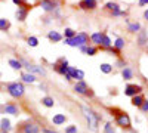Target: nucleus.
<instances>
[{
  "mask_svg": "<svg viewBox=\"0 0 148 133\" xmlns=\"http://www.w3.org/2000/svg\"><path fill=\"white\" fill-rule=\"evenodd\" d=\"M82 111H83L86 120H88V127H89L92 132H96V130H98V121H99L101 117L98 115V114H95L92 110H89V108H86V106L82 108Z\"/></svg>",
  "mask_w": 148,
  "mask_h": 133,
  "instance_id": "f257e3e1",
  "label": "nucleus"
},
{
  "mask_svg": "<svg viewBox=\"0 0 148 133\" xmlns=\"http://www.w3.org/2000/svg\"><path fill=\"white\" fill-rule=\"evenodd\" d=\"M88 40H89V35L86 33H77L74 37L65 39V44H68L71 47H80L82 44H88Z\"/></svg>",
  "mask_w": 148,
  "mask_h": 133,
  "instance_id": "f03ea898",
  "label": "nucleus"
},
{
  "mask_svg": "<svg viewBox=\"0 0 148 133\" xmlns=\"http://www.w3.org/2000/svg\"><path fill=\"white\" fill-rule=\"evenodd\" d=\"M24 92H25V87H24L22 83H9L8 84V93L10 96H14V98H21V96L24 95Z\"/></svg>",
  "mask_w": 148,
  "mask_h": 133,
  "instance_id": "7ed1b4c3",
  "label": "nucleus"
},
{
  "mask_svg": "<svg viewBox=\"0 0 148 133\" xmlns=\"http://www.w3.org/2000/svg\"><path fill=\"white\" fill-rule=\"evenodd\" d=\"M116 123L120 126V127H130V118L126 113H120V114H116Z\"/></svg>",
  "mask_w": 148,
  "mask_h": 133,
  "instance_id": "20e7f679",
  "label": "nucleus"
},
{
  "mask_svg": "<svg viewBox=\"0 0 148 133\" xmlns=\"http://www.w3.org/2000/svg\"><path fill=\"white\" fill-rule=\"evenodd\" d=\"M141 92H142V87L138 86V84H127L126 89H125L126 96H135V95H139Z\"/></svg>",
  "mask_w": 148,
  "mask_h": 133,
  "instance_id": "39448f33",
  "label": "nucleus"
},
{
  "mask_svg": "<svg viewBox=\"0 0 148 133\" xmlns=\"http://www.w3.org/2000/svg\"><path fill=\"white\" fill-rule=\"evenodd\" d=\"M74 90H76L77 93H80V95H92V92H90V89L88 87V84H86L83 80L82 81H77L76 83V86H74Z\"/></svg>",
  "mask_w": 148,
  "mask_h": 133,
  "instance_id": "423d86ee",
  "label": "nucleus"
},
{
  "mask_svg": "<svg viewBox=\"0 0 148 133\" xmlns=\"http://www.w3.org/2000/svg\"><path fill=\"white\" fill-rule=\"evenodd\" d=\"M96 0H80L79 2V8L83 10H93L96 9Z\"/></svg>",
  "mask_w": 148,
  "mask_h": 133,
  "instance_id": "0eeeda50",
  "label": "nucleus"
},
{
  "mask_svg": "<svg viewBox=\"0 0 148 133\" xmlns=\"http://www.w3.org/2000/svg\"><path fill=\"white\" fill-rule=\"evenodd\" d=\"M105 8H107L108 10L113 12V15H114V16H120V15H125V14H126V12L120 10V6H119L117 3H114V2H108V3L105 5Z\"/></svg>",
  "mask_w": 148,
  "mask_h": 133,
  "instance_id": "6e6552de",
  "label": "nucleus"
},
{
  "mask_svg": "<svg viewBox=\"0 0 148 133\" xmlns=\"http://www.w3.org/2000/svg\"><path fill=\"white\" fill-rule=\"evenodd\" d=\"M24 65L27 67V70H28V72H37V74H40V76H46V71L42 68V67H37V65H31L30 62H27V61H21Z\"/></svg>",
  "mask_w": 148,
  "mask_h": 133,
  "instance_id": "1a4fd4ad",
  "label": "nucleus"
},
{
  "mask_svg": "<svg viewBox=\"0 0 148 133\" xmlns=\"http://www.w3.org/2000/svg\"><path fill=\"white\" fill-rule=\"evenodd\" d=\"M68 74L71 76V78H76L77 81H82L84 78V72L82 70H76L73 67H68Z\"/></svg>",
  "mask_w": 148,
  "mask_h": 133,
  "instance_id": "9d476101",
  "label": "nucleus"
},
{
  "mask_svg": "<svg viewBox=\"0 0 148 133\" xmlns=\"http://www.w3.org/2000/svg\"><path fill=\"white\" fill-rule=\"evenodd\" d=\"M40 6L43 8V10L46 12H51L56 8V3L53 2V0H40Z\"/></svg>",
  "mask_w": 148,
  "mask_h": 133,
  "instance_id": "9b49d317",
  "label": "nucleus"
},
{
  "mask_svg": "<svg viewBox=\"0 0 148 133\" xmlns=\"http://www.w3.org/2000/svg\"><path fill=\"white\" fill-rule=\"evenodd\" d=\"M24 133H40V129L36 123H27L24 126Z\"/></svg>",
  "mask_w": 148,
  "mask_h": 133,
  "instance_id": "f8f14e48",
  "label": "nucleus"
},
{
  "mask_svg": "<svg viewBox=\"0 0 148 133\" xmlns=\"http://www.w3.org/2000/svg\"><path fill=\"white\" fill-rule=\"evenodd\" d=\"M27 15H28V9H25V8H18L16 14H15L16 19H18V21H21V22L27 19Z\"/></svg>",
  "mask_w": 148,
  "mask_h": 133,
  "instance_id": "ddd939ff",
  "label": "nucleus"
},
{
  "mask_svg": "<svg viewBox=\"0 0 148 133\" xmlns=\"http://www.w3.org/2000/svg\"><path fill=\"white\" fill-rule=\"evenodd\" d=\"M138 43H139V46H144L148 43V33L145 30H141L138 33Z\"/></svg>",
  "mask_w": 148,
  "mask_h": 133,
  "instance_id": "4468645a",
  "label": "nucleus"
},
{
  "mask_svg": "<svg viewBox=\"0 0 148 133\" xmlns=\"http://www.w3.org/2000/svg\"><path fill=\"white\" fill-rule=\"evenodd\" d=\"M67 121V117L64 115V114H56V115H53V118H52V123L55 124V126H61V124H64Z\"/></svg>",
  "mask_w": 148,
  "mask_h": 133,
  "instance_id": "2eb2a0df",
  "label": "nucleus"
},
{
  "mask_svg": "<svg viewBox=\"0 0 148 133\" xmlns=\"http://www.w3.org/2000/svg\"><path fill=\"white\" fill-rule=\"evenodd\" d=\"M47 39L51 40V42H55V43H58V42H61V40H62V35H61L58 31H49V33H47Z\"/></svg>",
  "mask_w": 148,
  "mask_h": 133,
  "instance_id": "dca6fc26",
  "label": "nucleus"
},
{
  "mask_svg": "<svg viewBox=\"0 0 148 133\" xmlns=\"http://www.w3.org/2000/svg\"><path fill=\"white\" fill-rule=\"evenodd\" d=\"M102 39H104V34L102 33H93L90 35V40L95 43V44H102Z\"/></svg>",
  "mask_w": 148,
  "mask_h": 133,
  "instance_id": "f3484780",
  "label": "nucleus"
},
{
  "mask_svg": "<svg viewBox=\"0 0 148 133\" xmlns=\"http://www.w3.org/2000/svg\"><path fill=\"white\" fill-rule=\"evenodd\" d=\"M21 78H22L24 83H34L36 81V76L31 74V72H24V74L21 76Z\"/></svg>",
  "mask_w": 148,
  "mask_h": 133,
  "instance_id": "a211bd4d",
  "label": "nucleus"
},
{
  "mask_svg": "<svg viewBox=\"0 0 148 133\" xmlns=\"http://www.w3.org/2000/svg\"><path fill=\"white\" fill-rule=\"evenodd\" d=\"M145 101H144V98L141 95H135V96H132V105L133 106H142V104H144Z\"/></svg>",
  "mask_w": 148,
  "mask_h": 133,
  "instance_id": "6ab92c4d",
  "label": "nucleus"
},
{
  "mask_svg": "<svg viewBox=\"0 0 148 133\" xmlns=\"http://www.w3.org/2000/svg\"><path fill=\"white\" fill-rule=\"evenodd\" d=\"M5 113L6 114H12V115H18V108L15 105H12V104H8L5 106Z\"/></svg>",
  "mask_w": 148,
  "mask_h": 133,
  "instance_id": "aec40b11",
  "label": "nucleus"
},
{
  "mask_svg": "<svg viewBox=\"0 0 148 133\" xmlns=\"http://www.w3.org/2000/svg\"><path fill=\"white\" fill-rule=\"evenodd\" d=\"M127 27H129V31L130 33H139L141 31V25H139L138 22H129Z\"/></svg>",
  "mask_w": 148,
  "mask_h": 133,
  "instance_id": "412c9836",
  "label": "nucleus"
},
{
  "mask_svg": "<svg viewBox=\"0 0 148 133\" xmlns=\"http://www.w3.org/2000/svg\"><path fill=\"white\" fill-rule=\"evenodd\" d=\"M0 129L6 130V132L10 130V121H9L8 118H2V121H0Z\"/></svg>",
  "mask_w": 148,
  "mask_h": 133,
  "instance_id": "4be33fe9",
  "label": "nucleus"
},
{
  "mask_svg": "<svg viewBox=\"0 0 148 133\" xmlns=\"http://www.w3.org/2000/svg\"><path fill=\"white\" fill-rule=\"evenodd\" d=\"M121 76H123V78H125V80H130L132 78V70L130 68H127V67H125V68H123V71H121Z\"/></svg>",
  "mask_w": 148,
  "mask_h": 133,
  "instance_id": "5701e85b",
  "label": "nucleus"
},
{
  "mask_svg": "<svg viewBox=\"0 0 148 133\" xmlns=\"http://www.w3.org/2000/svg\"><path fill=\"white\" fill-rule=\"evenodd\" d=\"M18 8H25V9H31V5H27V0H12Z\"/></svg>",
  "mask_w": 148,
  "mask_h": 133,
  "instance_id": "b1692460",
  "label": "nucleus"
},
{
  "mask_svg": "<svg viewBox=\"0 0 148 133\" xmlns=\"http://www.w3.org/2000/svg\"><path fill=\"white\" fill-rule=\"evenodd\" d=\"M9 65L14 68V70H21L22 68V62L16 61V59H9Z\"/></svg>",
  "mask_w": 148,
  "mask_h": 133,
  "instance_id": "393cba45",
  "label": "nucleus"
},
{
  "mask_svg": "<svg viewBox=\"0 0 148 133\" xmlns=\"http://www.w3.org/2000/svg\"><path fill=\"white\" fill-rule=\"evenodd\" d=\"M99 68H101V71L104 72V74H110L111 71H113V65H110V64H101L99 65Z\"/></svg>",
  "mask_w": 148,
  "mask_h": 133,
  "instance_id": "a878e982",
  "label": "nucleus"
},
{
  "mask_svg": "<svg viewBox=\"0 0 148 133\" xmlns=\"http://www.w3.org/2000/svg\"><path fill=\"white\" fill-rule=\"evenodd\" d=\"M42 104H43L45 106H47V108H52L55 102H53V99H52V98H49V96H46V98H43V99H42Z\"/></svg>",
  "mask_w": 148,
  "mask_h": 133,
  "instance_id": "bb28decb",
  "label": "nucleus"
},
{
  "mask_svg": "<svg viewBox=\"0 0 148 133\" xmlns=\"http://www.w3.org/2000/svg\"><path fill=\"white\" fill-rule=\"evenodd\" d=\"M10 27V24H9V21H6L5 18H0V30H3V31H6L8 28Z\"/></svg>",
  "mask_w": 148,
  "mask_h": 133,
  "instance_id": "cd10ccee",
  "label": "nucleus"
},
{
  "mask_svg": "<svg viewBox=\"0 0 148 133\" xmlns=\"http://www.w3.org/2000/svg\"><path fill=\"white\" fill-rule=\"evenodd\" d=\"M114 47H116L117 50H121L123 47H125V40H123V39H120V37H119V39L116 40V43H114Z\"/></svg>",
  "mask_w": 148,
  "mask_h": 133,
  "instance_id": "c85d7f7f",
  "label": "nucleus"
},
{
  "mask_svg": "<svg viewBox=\"0 0 148 133\" xmlns=\"http://www.w3.org/2000/svg\"><path fill=\"white\" fill-rule=\"evenodd\" d=\"M64 35H65V39H71L76 35V31H74L73 28H65L64 30Z\"/></svg>",
  "mask_w": 148,
  "mask_h": 133,
  "instance_id": "c756f323",
  "label": "nucleus"
},
{
  "mask_svg": "<svg viewBox=\"0 0 148 133\" xmlns=\"http://www.w3.org/2000/svg\"><path fill=\"white\" fill-rule=\"evenodd\" d=\"M28 44L31 46V47H36L37 44H39V40H37V37H33V35H31V37H28Z\"/></svg>",
  "mask_w": 148,
  "mask_h": 133,
  "instance_id": "7c9ffc66",
  "label": "nucleus"
},
{
  "mask_svg": "<svg viewBox=\"0 0 148 133\" xmlns=\"http://www.w3.org/2000/svg\"><path fill=\"white\" fill-rule=\"evenodd\" d=\"M102 46L104 47H110L111 46V40H110L108 35H105V34H104V39H102Z\"/></svg>",
  "mask_w": 148,
  "mask_h": 133,
  "instance_id": "2f4dec72",
  "label": "nucleus"
},
{
  "mask_svg": "<svg viewBox=\"0 0 148 133\" xmlns=\"http://www.w3.org/2000/svg\"><path fill=\"white\" fill-rule=\"evenodd\" d=\"M96 52H98V50H96V47H92V46L89 47V46H88V50H86V53H88L89 56H95Z\"/></svg>",
  "mask_w": 148,
  "mask_h": 133,
  "instance_id": "473e14b6",
  "label": "nucleus"
},
{
  "mask_svg": "<svg viewBox=\"0 0 148 133\" xmlns=\"http://www.w3.org/2000/svg\"><path fill=\"white\" fill-rule=\"evenodd\" d=\"M104 130H105V133H116L114 129H113V124H111V123H107L105 127H104Z\"/></svg>",
  "mask_w": 148,
  "mask_h": 133,
  "instance_id": "72a5a7b5",
  "label": "nucleus"
},
{
  "mask_svg": "<svg viewBox=\"0 0 148 133\" xmlns=\"http://www.w3.org/2000/svg\"><path fill=\"white\" fill-rule=\"evenodd\" d=\"M65 133H77V127L76 126H70L65 129Z\"/></svg>",
  "mask_w": 148,
  "mask_h": 133,
  "instance_id": "f704fd0d",
  "label": "nucleus"
},
{
  "mask_svg": "<svg viewBox=\"0 0 148 133\" xmlns=\"http://www.w3.org/2000/svg\"><path fill=\"white\" fill-rule=\"evenodd\" d=\"M141 108H142V111H144V113H148V101H145V102L142 104Z\"/></svg>",
  "mask_w": 148,
  "mask_h": 133,
  "instance_id": "c9c22d12",
  "label": "nucleus"
},
{
  "mask_svg": "<svg viewBox=\"0 0 148 133\" xmlns=\"http://www.w3.org/2000/svg\"><path fill=\"white\" fill-rule=\"evenodd\" d=\"M80 50H82L83 53H86V50H88V44H82V46H80Z\"/></svg>",
  "mask_w": 148,
  "mask_h": 133,
  "instance_id": "e433bc0d",
  "label": "nucleus"
},
{
  "mask_svg": "<svg viewBox=\"0 0 148 133\" xmlns=\"http://www.w3.org/2000/svg\"><path fill=\"white\" fill-rule=\"evenodd\" d=\"M139 5L144 6V5H148V0H139Z\"/></svg>",
  "mask_w": 148,
  "mask_h": 133,
  "instance_id": "4c0bfd02",
  "label": "nucleus"
},
{
  "mask_svg": "<svg viewBox=\"0 0 148 133\" xmlns=\"http://www.w3.org/2000/svg\"><path fill=\"white\" fill-rule=\"evenodd\" d=\"M144 18H145V19H147V21H148V9H147V10H145V12H144Z\"/></svg>",
  "mask_w": 148,
  "mask_h": 133,
  "instance_id": "58836bf2",
  "label": "nucleus"
},
{
  "mask_svg": "<svg viewBox=\"0 0 148 133\" xmlns=\"http://www.w3.org/2000/svg\"><path fill=\"white\" fill-rule=\"evenodd\" d=\"M43 132H45V133H56V132H53V130H49V129H45Z\"/></svg>",
  "mask_w": 148,
  "mask_h": 133,
  "instance_id": "ea45409f",
  "label": "nucleus"
},
{
  "mask_svg": "<svg viewBox=\"0 0 148 133\" xmlns=\"http://www.w3.org/2000/svg\"><path fill=\"white\" fill-rule=\"evenodd\" d=\"M40 89H42L43 92H46V86H45V84H40Z\"/></svg>",
  "mask_w": 148,
  "mask_h": 133,
  "instance_id": "a19ab883",
  "label": "nucleus"
},
{
  "mask_svg": "<svg viewBox=\"0 0 148 133\" xmlns=\"http://www.w3.org/2000/svg\"><path fill=\"white\" fill-rule=\"evenodd\" d=\"M0 133H8V132H6V130H2V132H0Z\"/></svg>",
  "mask_w": 148,
  "mask_h": 133,
  "instance_id": "79ce46f5",
  "label": "nucleus"
}]
</instances>
